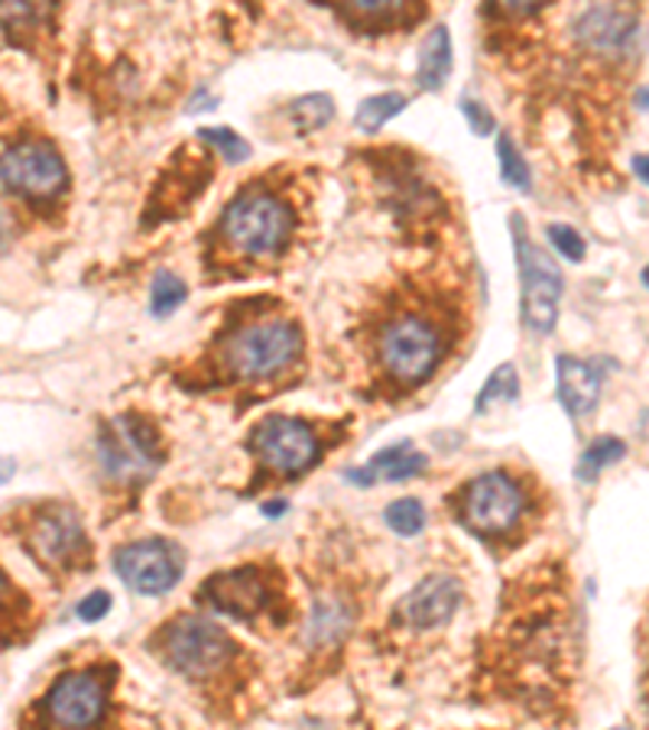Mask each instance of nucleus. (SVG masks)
<instances>
[{
    "label": "nucleus",
    "instance_id": "obj_1",
    "mask_svg": "<svg viewBox=\"0 0 649 730\" xmlns=\"http://www.w3.org/2000/svg\"><path fill=\"white\" fill-rule=\"evenodd\" d=\"M222 234L240 254L269 257L286 247L293 234V211L279 195L267 189H244L225 208Z\"/></svg>",
    "mask_w": 649,
    "mask_h": 730
},
{
    "label": "nucleus",
    "instance_id": "obj_2",
    "mask_svg": "<svg viewBox=\"0 0 649 730\" xmlns=\"http://www.w3.org/2000/svg\"><path fill=\"white\" fill-rule=\"evenodd\" d=\"M303 351V332L293 322H254L225 342V367L240 381H264L293 364Z\"/></svg>",
    "mask_w": 649,
    "mask_h": 730
},
{
    "label": "nucleus",
    "instance_id": "obj_3",
    "mask_svg": "<svg viewBox=\"0 0 649 730\" xmlns=\"http://www.w3.org/2000/svg\"><path fill=\"white\" fill-rule=\"evenodd\" d=\"M383 371L403 386L422 384L442 354V338L435 332V325L429 318H422L416 312L396 315L381 328L377 338Z\"/></svg>",
    "mask_w": 649,
    "mask_h": 730
},
{
    "label": "nucleus",
    "instance_id": "obj_4",
    "mask_svg": "<svg viewBox=\"0 0 649 730\" xmlns=\"http://www.w3.org/2000/svg\"><path fill=\"white\" fill-rule=\"evenodd\" d=\"M513 247L520 264V312L527 328L535 335H549L559 318L562 303V273L552 264V257L535 247L523 234V221L513 218Z\"/></svg>",
    "mask_w": 649,
    "mask_h": 730
},
{
    "label": "nucleus",
    "instance_id": "obj_5",
    "mask_svg": "<svg viewBox=\"0 0 649 730\" xmlns=\"http://www.w3.org/2000/svg\"><path fill=\"white\" fill-rule=\"evenodd\" d=\"M98 458L117 484H140L163 462L154 425L137 416H117L98 435Z\"/></svg>",
    "mask_w": 649,
    "mask_h": 730
},
{
    "label": "nucleus",
    "instance_id": "obj_6",
    "mask_svg": "<svg viewBox=\"0 0 649 730\" xmlns=\"http://www.w3.org/2000/svg\"><path fill=\"white\" fill-rule=\"evenodd\" d=\"M0 172L10 193L30 195V198H52L66 186L62 156L42 140H20L13 147H3Z\"/></svg>",
    "mask_w": 649,
    "mask_h": 730
},
{
    "label": "nucleus",
    "instance_id": "obj_7",
    "mask_svg": "<svg viewBox=\"0 0 649 730\" xmlns=\"http://www.w3.org/2000/svg\"><path fill=\"white\" fill-rule=\"evenodd\" d=\"M166 653L179 672L201 679V675L218 672L228 662L230 640L222 627H215L208 620L183 616L166 633Z\"/></svg>",
    "mask_w": 649,
    "mask_h": 730
},
{
    "label": "nucleus",
    "instance_id": "obj_8",
    "mask_svg": "<svg viewBox=\"0 0 649 730\" xmlns=\"http://www.w3.org/2000/svg\"><path fill=\"white\" fill-rule=\"evenodd\" d=\"M115 569L130 591L156 598L176 588L183 575V552L163 539H147V542L124 545L115 555Z\"/></svg>",
    "mask_w": 649,
    "mask_h": 730
},
{
    "label": "nucleus",
    "instance_id": "obj_9",
    "mask_svg": "<svg viewBox=\"0 0 649 730\" xmlns=\"http://www.w3.org/2000/svg\"><path fill=\"white\" fill-rule=\"evenodd\" d=\"M523 510V494L503 471L481 474L468 484L461 500V516L478 533H507Z\"/></svg>",
    "mask_w": 649,
    "mask_h": 730
},
{
    "label": "nucleus",
    "instance_id": "obj_10",
    "mask_svg": "<svg viewBox=\"0 0 649 730\" xmlns=\"http://www.w3.org/2000/svg\"><path fill=\"white\" fill-rule=\"evenodd\" d=\"M250 442L260 452V458L283 474H299L318 458V438L312 425L289 416H267L254 428Z\"/></svg>",
    "mask_w": 649,
    "mask_h": 730
},
{
    "label": "nucleus",
    "instance_id": "obj_11",
    "mask_svg": "<svg viewBox=\"0 0 649 730\" xmlns=\"http://www.w3.org/2000/svg\"><path fill=\"white\" fill-rule=\"evenodd\" d=\"M105 679L98 672H72L62 675L52 692L46 694V711L52 724L66 730H85L101 721L105 714Z\"/></svg>",
    "mask_w": 649,
    "mask_h": 730
},
{
    "label": "nucleus",
    "instance_id": "obj_12",
    "mask_svg": "<svg viewBox=\"0 0 649 730\" xmlns=\"http://www.w3.org/2000/svg\"><path fill=\"white\" fill-rule=\"evenodd\" d=\"M27 542L46 565H72L85 549V533L69 506L49 503L37 510V516L30 520Z\"/></svg>",
    "mask_w": 649,
    "mask_h": 730
},
{
    "label": "nucleus",
    "instance_id": "obj_13",
    "mask_svg": "<svg viewBox=\"0 0 649 730\" xmlns=\"http://www.w3.org/2000/svg\"><path fill=\"white\" fill-rule=\"evenodd\" d=\"M461 604V584L452 575H429L403 598V620L416 630L449 623Z\"/></svg>",
    "mask_w": 649,
    "mask_h": 730
},
{
    "label": "nucleus",
    "instance_id": "obj_14",
    "mask_svg": "<svg viewBox=\"0 0 649 730\" xmlns=\"http://www.w3.org/2000/svg\"><path fill=\"white\" fill-rule=\"evenodd\" d=\"M640 17L623 7H591L578 17L574 33L594 52H623L637 37Z\"/></svg>",
    "mask_w": 649,
    "mask_h": 730
},
{
    "label": "nucleus",
    "instance_id": "obj_15",
    "mask_svg": "<svg viewBox=\"0 0 649 730\" xmlns=\"http://www.w3.org/2000/svg\"><path fill=\"white\" fill-rule=\"evenodd\" d=\"M205 598L230 616H254L267 604V584L254 569H237L215 575L205 584Z\"/></svg>",
    "mask_w": 649,
    "mask_h": 730
},
{
    "label": "nucleus",
    "instance_id": "obj_16",
    "mask_svg": "<svg viewBox=\"0 0 649 730\" xmlns=\"http://www.w3.org/2000/svg\"><path fill=\"white\" fill-rule=\"evenodd\" d=\"M555 389H559V403L566 406V413L578 420L598 406L601 367H594L591 361L572 357V354H562L555 357Z\"/></svg>",
    "mask_w": 649,
    "mask_h": 730
},
{
    "label": "nucleus",
    "instance_id": "obj_17",
    "mask_svg": "<svg viewBox=\"0 0 649 730\" xmlns=\"http://www.w3.org/2000/svg\"><path fill=\"white\" fill-rule=\"evenodd\" d=\"M425 455L413 452L406 442L403 445H390L383 448L381 455H374L364 467H354L347 474V481L367 487V484H377V481H406V477H416L422 467H425Z\"/></svg>",
    "mask_w": 649,
    "mask_h": 730
},
{
    "label": "nucleus",
    "instance_id": "obj_18",
    "mask_svg": "<svg viewBox=\"0 0 649 730\" xmlns=\"http://www.w3.org/2000/svg\"><path fill=\"white\" fill-rule=\"evenodd\" d=\"M452 66H455V49H452V37H449V27H432L425 39H422L420 49V88L425 91H442V85L452 76Z\"/></svg>",
    "mask_w": 649,
    "mask_h": 730
},
{
    "label": "nucleus",
    "instance_id": "obj_19",
    "mask_svg": "<svg viewBox=\"0 0 649 730\" xmlns=\"http://www.w3.org/2000/svg\"><path fill=\"white\" fill-rule=\"evenodd\" d=\"M623 455H627V445H623L620 438L601 435V438H594V442L581 452L578 467H574V477H578L581 484H591V481L601 477V471H608V467L620 462Z\"/></svg>",
    "mask_w": 649,
    "mask_h": 730
},
{
    "label": "nucleus",
    "instance_id": "obj_20",
    "mask_svg": "<svg viewBox=\"0 0 649 730\" xmlns=\"http://www.w3.org/2000/svg\"><path fill=\"white\" fill-rule=\"evenodd\" d=\"M406 111V98L400 91H383L374 98H364L354 111V127L361 134H377L386 120H393L396 115Z\"/></svg>",
    "mask_w": 649,
    "mask_h": 730
},
{
    "label": "nucleus",
    "instance_id": "obj_21",
    "mask_svg": "<svg viewBox=\"0 0 649 730\" xmlns=\"http://www.w3.org/2000/svg\"><path fill=\"white\" fill-rule=\"evenodd\" d=\"M335 117L332 95H303L289 105V120L299 134H315Z\"/></svg>",
    "mask_w": 649,
    "mask_h": 730
},
{
    "label": "nucleus",
    "instance_id": "obj_22",
    "mask_svg": "<svg viewBox=\"0 0 649 730\" xmlns=\"http://www.w3.org/2000/svg\"><path fill=\"white\" fill-rule=\"evenodd\" d=\"M496 156H500V179L507 186H513L517 193H530L533 176H530V166H527L523 154L517 150L513 137H507V134L496 137Z\"/></svg>",
    "mask_w": 649,
    "mask_h": 730
},
{
    "label": "nucleus",
    "instance_id": "obj_23",
    "mask_svg": "<svg viewBox=\"0 0 649 730\" xmlns=\"http://www.w3.org/2000/svg\"><path fill=\"white\" fill-rule=\"evenodd\" d=\"M520 393V377H517V367L513 364H500L494 374L488 377V384L481 386V396L474 403L478 413H488L494 403H513Z\"/></svg>",
    "mask_w": 649,
    "mask_h": 730
},
{
    "label": "nucleus",
    "instance_id": "obj_24",
    "mask_svg": "<svg viewBox=\"0 0 649 730\" xmlns=\"http://www.w3.org/2000/svg\"><path fill=\"white\" fill-rule=\"evenodd\" d=\"M383 523H386L396 536H420L422 526H425V506L413 497L393 500V503L383 510Z\"/></svg>",
    "mask_w": 649,
    "mask_h": 730
},
{
    "label": "nucleus",
    "instance_id": "obj_25",
    "mask_svg": "<svg viewBox=\"0 0 649 730\" xmlns=\"http://www.w3.org/2000/svg\"><path fill=\"white\" fill-rule=\"evenodd\" d=\"M183 303H186V283L176 273L159 269L154 276V286H150V312L156 318H163V315L176 312Z\"/></svg>",
    "mask_w": 649,
    "mask_h": 730
},
{
    "label": "nucleus",
    "instance_id": "obj_26",
    "mask_svg": "<svg viewBox=\"0 0 649 730\" xmlns=\"http://www.w3.org/2000/svg\"><path fill=\"white\" fill-rule=\"evenodd\" d=\"M198 137L205 140V144H212L225 162L230 166H237V162H244L247 156H250V147H247V140L244 137H237L230 127H201L198 130Z\"/></svg>",
    "mask_w": 649,
    "mask_h": 730
},
{
    "label": "nucleus",
    "instance_id": "obj_27",
    "mask_svg": "<svg viewBox=\"0 0 649 730\" xmlns=\"http://www.w3.org/2000/svg\"><path fill=\"white\" fill-rule=\"evenodd\" d=\"M545 234H549V240H552V247L566 257V260H572V264H578V260H584V237L574 231L572 225H549L545 228Z\"/></svg>",
    "mask_w": 649,
    "mask_h": 730
},
{
    "label": "nucleus",
    "instance_id": "obj_28",
    "mask_svg": "<svg viewBox=\"0 0 649 730\" xmlns=\"http://www.w3.org/2000/svg\"><path fill=\"white\" fill-rule=\"evenodd\" d=\"M461 115L468 117V124H471V130H474L478 137H491L496 130L494 115H491L481 101H474V98H461Z\"/></svg>",
    "mask_w": 649,
    "mask_h": 730
},
{
    "label": "nucleus",
    "instance_id": "obj_29",
    "mask_svg": "<svg viewBox=\"0 0 649 730\" xmlns=\"http://www.w3.org/2000/svg\"><path fill=\"white\" fill-rule=\"evenodd\" d=\"M111 611V594L108 591H95V594H88L81 604H78V616L85 620V623H98L101 616H108Z\"/></svg>",
    "mask_w": 649,
    "mask_h": 730
},
{
    "label": "nucleus",
    "instance_id": "obj_30",
    "mask_svg": "<svg viewBox=\"0 0 649 730\" xmlns=\"http://www.w3.org/2000/svg\"><path fill=\"white\" fill-rule=\"evenodd\" d=\"M633 172H637V179L649 186V154H637L633 156Z\"/></svg>",
    "mask_w": 649,
    "mask_h": 730
},
{
    "label": "nucleus",
    "instance_id": "obj_31",
    "mask_svg": "<svg viewBox=\"0 0 649 730\" xmlns=\"http://www.w3.org/2000/svg\"><path fill=\"white\" fill-rule=\"evenodd\" d=\"M283 510H286V503H264V513H267V516H279Z\"/></svg>",
    "mask_w": 649,
    "mask_h": 730
},
{
    "label": "nucleus",
    "instance_id": "obj_32",
    "mask_svg": "<svg viewBox=\"0 0 649 730\" xmlns=\"http://www.w3.org/2000/svg\"><path fill=\"white\" fill-rule=\"evenodd\" d=\"M637 101H640V108H643V111H649V88L637 91Z\"/></svg>",
    "mask_w": 649,
    "mask_h": 730
},
{
    "label": "nucleus",
    "instance_id": "obj_33",
    "mask_svg": "<svg viewBox=\"0 0 649 730\" xmlns=\"http://www.w3.org/2000/svg\"><path fill=\"white\" fill-rule=\"evenodd\" d=\"M640 279H643V286H647V289H649V267L643 269V273H640Z\"/></svg>",
    "mask_w": 649,
    "mask_h": 730
},
{
    "label": "nucleus",
    "instance_id": "obj_34",
    "mask_svg": "<svg viewBox=\"0 0 649 730\" xmlns=\"http://www.w3.org/2000/svg\"><path fill=\"white\" fill-rule=\"evenodd\" d=\"M613 730H627V728H613Z\"/></svg>",
    "mask_w": 649,
    "mask_h": 730
}]
</instances>
